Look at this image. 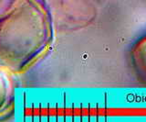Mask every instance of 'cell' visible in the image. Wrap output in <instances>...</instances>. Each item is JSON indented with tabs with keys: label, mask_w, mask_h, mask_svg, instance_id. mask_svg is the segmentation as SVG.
I'll return each mask as SVG.
<instances>
[{
	"label": "cell",
	"mask_w": 146,
	"mask_h": 122,
	"mask_svg": "<svg viewBox=\"0 0 146 122\" xmlns=\"http://www.w3.org/2000/svg\"><path fill=\"white\" fill-rule=\"evenodd\" d=\"M53 39L48 11L36 0H15L0 17V65L15 73L29 66Z\"/></svg>",
	"instance_id": "6da1fadb"
},
{
	"label": "cell",
	"mask_w": 146,
	"mask_h": 122,
	"mask_svg": "<svg viewBox=\"0 0 146 122\" xmlns=\"http://www.w3.org/2000/svg\"><path fill=\"white\" fill-rule=\"evenodd\" d=\"M131 61L140 82L146 84V34L134 43L131 50Z\"/></svg>",
	"instance_id": "7a4b0ae2"
},
{
	"label": "cell",
	"mask_w": 146,
	"mask_h": 122,
	"mask_svg": "<svg viewBox=\"0 0 146 122\" xmlns=\"http://www.w3.org/2000/svg\"><path fill=\"white\" fill-rule=\"evenodd\" d=\"M13 91L7 75L0 70V115L6 113L13 103Z\"/></svg>",
	"instance_id": "3957f363"
}]
</instances>
